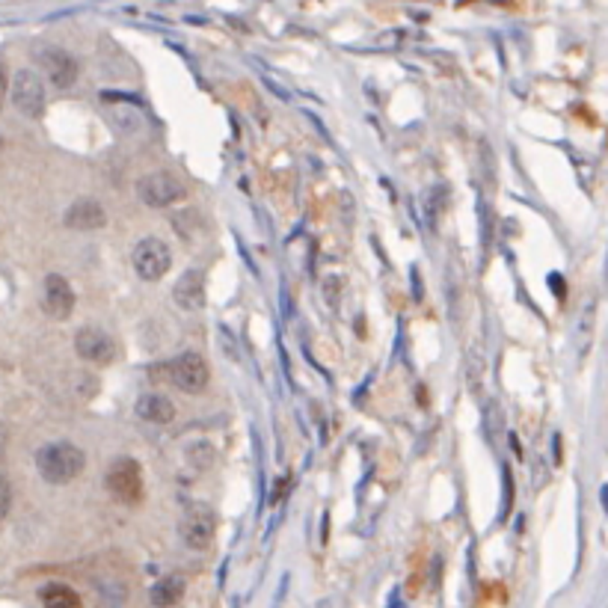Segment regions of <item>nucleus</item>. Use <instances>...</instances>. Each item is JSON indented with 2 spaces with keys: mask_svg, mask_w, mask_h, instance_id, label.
I'll return each mask as SVG.
<instances>
[{
  "mask_svg": "<svg viewBox=\"0 0 608 608\" xmlns=\"http://www.w3.org/2000/svg\"><path fill=\"white\" fill-rule=\"evenodd\" d=\"M108 490L122 499L125 505H134V501L143 499V469L137 460L131 457H122L116 460L113 466L108 469Z\"/></svg>",
  "mask_w": 608,
  "mask_h": 608,
  "instance_id": "3",
  "label": "nucleus"
},
{
  "mask_svg": "<svg viewBox=\"0 0 608 608\" xmlns=\"http://www.w3.org/2000/svg\"><path fill=\"white\" fill-rule=\"evenodd\" d=\"M86 466V455L72 442H51L36 455V469L48 484H69Z\"/></svg>",
  "mask_w": 608,
  "mask_h": 608,
  "instance_id": "1",
  "label": "nucleus"
},
{
  "mask_svg": "<svg viewBox=\"0 0 608 608\" xmlns=\"http://www.w3.org/2000/svg\"><path fill=\"white\" fill-rule=\"evenodd\" d=\"M0 146H4V143H0Z\"/></svg>",
  "mask_w": 608,
  "mask_h": 608,
  "instance_id": "18",
  "label": "nucleus"
},
{
  "mask_svg": "<svg viewBox=\"0 0 608 608\" xmlns=\"http://www.w3.org/2000/svg\"><path fill=\"white\" fill-rule=\"evenodd\" d=\"M169 267H172V256H169V247L163 244V240L146 238L134 247V270H137L140 279H146V282H158V279H163L169 274Z\"/></svg>",
  "mask_w": 608,
  "mask_h": 608,
  "instance_id": "2",
  "label": "nucleus"
},
{
  "mask_svg": "<svg viewBox=\"0 0 608 608\" xmlns=\"http://www.w3.org/2000/svg\"><path fill=\"white\" fill-rule=\"evenodd\" d=\"M42 65H45V74L51 77V83L60 86V90H69L77 81V63L72 54L48 48V51H42Z\"/></svg>",
  "mask_w": 608,
  "mask_h": 608,
  "instance_id": "10",
  "label": "nucleus"
},
{
  "mask_svg": "<svg viewBox=\"0 0 608 608\" xmlns=\"http://www.w3.org/2000/svg\"><path fill=\"white\" fill-rule=\"evenodd\" d=\"M137 416L152 424H167L176 419V404H172L167 395H158V392L143 395L137 401Z\"/></svg>",
  "mask_w": 608,
  "mask_h": 608,
  "instance_id": "13",
  "label": "nucleus"
},
{
  "mask_svg": "<svg viewBox=\"0 0 608 608\" xmlns=\"http://www.w3.org/2000/svg\"><path fill=\"white\" fill-rule=\"evenodd\" d=\"M45 312L54 321H65L74 312V291L69 279H63L60 274H51L45 279Z\"/></svg>",
  "mask_w": 608,
  "mask_h": 608,
  "instance_id": "9",
  "label": "nucleus"
},
{
  "mask_svg": "<svg viewBox=\"0 0 608 608\" xmlns=\"http://www.w3.org/2000/svg\"><path fill=\"white\" fill-rule=\"evenodd\" d=\"M104 223H108V211L95 199H77L74 205L65 211V226L69 229L90 231V229H101Z\"/></svg>",
  "mask_w": 608,
  "mask_h": 608,
  "instance_id": "12",
  "label": "nucleus"
},
{
  "mask_svg": "<svg viewBox=\"0 0 608 608\" xmlns=\"http://www.w3.org/2000/svg\"><path fill=\"white\" fill-rule=\"evenodd\" d=\"M9 508H13V487H9V481L0 475V519H6Z\"/></svg>",
  "mask_w": 608,
  "mask_h": 608,
  "instance_id": "16",
  "label": "nucleus"
},
{
  "mask_svg": "<svg viewBox=\"0 0 608 608\" xmlns=\"http://www.w3.org/2000/svg\"><path fill=\"white\" fill-rule=\"evenodd\" d=\"M217 534V517L214 510L205 505H193L187 508L185 519H181V537L190 549H208L214 543Z\"/></svg>",
  "mask_w": 608,
  "mask_h": 608,
  "instance_id": "7",
  "label": "nucleus"
},
{
  "mask_svg": "<svg viewBox=\"0 0 608 608\" xmlns=\"http://www.w3.org/2000/svg\"><path fill=\"white\" fill-rule=\"evenodd\" d=\"M176 303L181 308H187V312H196V308L205 306V274L202 270H187L185 276L176 282Z\"/></svg>",
  "mask_w": 608,
  "mask_h": 608,
  "instance_id": "11",
  "label": "nucleus"
},
{
  "mask_svg": "<svg viewBox=\"0 0 608 608\" xmlns=\"http://www.w3.org/2000/svg\"><path fill=\"white\" fill-rule=\"evenodd\" d=\"M137 193L149 208H167V205H176L178 199H185V185H181L172 172H149V176L140 181Z\"/></svg>",
  "mask_w": 608,
  "mask_h": 608,
  "instance_id": "4",
  "label": "nucleus"
},
{
  "mask_svg": "<svg viewBox=\"0 0 608 608\" xmlns=\"http://www.w3.org/2000/svg\"><path fill=\"white\" fill-rule=\"evenodd\" d=\"M167 374H169L172 386L187 395L205 392V386H208V365L199 353H181L178 360L169 362Z\"/></svg>",
  "mask_w": 608,
  "mask_h": 608,
  "instance_id": "5",
  "label": "nucleus"
},
{
  "mask_svg": "<svg viewBox=\"0 0 608 608\" xmlns=\"http://www.w3.org/2000/svg\"><path fill=\"white\" fill-rule=\"evenodd\" d=\"M6 86H9V81H6V72H4V65H0V108H4V95H6Z\"/></svg>",
  "mask_w": 608,
  "mask_h": 608,
  "instance_id": "17",
  "label": "nucleus"
},
{
  "mask_svg": "<svg viewBox=\"0 0 608 608\" xmlns=\"http://www.w3.org/2000/svg\"><path fill=\"white\" fill-rule=\"evenodd\" d=\"M181 594H185V578H181V576H163V578H158V582L152 585L149 600H152V605H158V608H169V605H176L181 600Z\"/></svg>",
  "mask_w": 608,
  "mask_h": 608,
  "instance_id": "14",
  "label": "nucleus"
},
{
  "mask_svg": "<svg viewBox=\"0 0 608 608\" xmlns=\"http://www.w3.org/2000/svg\"><path fill=\"white\" fill-rule=\"evenodd\" d=\"M13 104L27 119H39L45 113V83L36 72L24 69L13 81Z\"/></svg>",
  "mask_w": 608,
  "mask_h": 608,
  "instance_id": "6",
  "label": "nucleus"
},
{
  "mask_svg": "<svg viewBox=\"0 0 608 608\" xmlns=\"http://www.w3.org/2000/svg\"><path fill=\"white\" fill-rule=\"evenodd\" d=\"M74 351L81 360L95 365H110L116 360V342L99 326H83L74 335Z\"/></svg>",
  "mask_w": 608,
  "mask_h": 608,
  "instance_id": "8",
  "label": "nucleus"
},
{
  "mask_svg": "<svg viewBox=\"0 0 608 608\" xmlns=\"http://www.w3.org/2000/svg\"><path fill=\"white\" fill-rule=\"evenodd\" d=\"M45 608H83L81 596H77L69 585H48L42 591Z\"/></svg>",
  "mask_w": 608,
  "mask_h": 608,
  "instance_id": "15",
  "label": "nucleus"
}]
</instances>
